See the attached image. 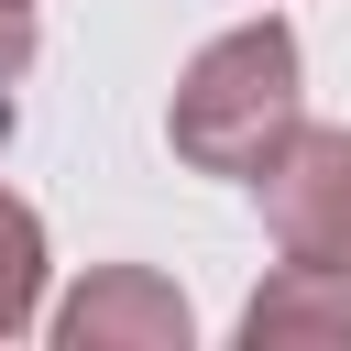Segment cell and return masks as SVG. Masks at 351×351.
<instances>
[{
  "instance_id": "4",
  "label": "cell",
  "mask_w": 351,
  "mask_h": 351,
  "mask_svg": "<svg viewBox=\"0 0 351 351\" xmlns=\"http://www.w3.org/2000/svg\"><path fill=\"white\" fill-rule=\"evenodd\" d=\"M241 340H252V351H296V340L340 351V340H351V274H329V263H285V274L241 307Z\"/></svg>"
},
{
  "instance_id": "6",
  "label": "cell",
  "mask_w": 351,
  "mask_h": 351,
  "mask_svg": "<svg viewBox=\"0 0 351 351\" xmlns=\"http://www.w3.org/2000/svg\"><path fill=\"white\" fill-rule=\"evenodd\" d=\"M22 66H33V11H11V0H0V88H11Z\"/></svg>"
},
{
  "instance_id": "2",
  "label": "cell",
  "mask_w": 351,
  "mask_h": 351,
  "mask_svg": "<svg viewBox=\"0 0 351 351\" xmlns=\"http://www.w3.org/2000/svg\"><path fill=\"white\" fill-rule=\"evenodd\" d=\"M241 186L263 197V230H274L285 263H329V274H351V132L296 121Z\"/></svg>"
},
{
  "instance_id": "3",
  "label": "cell",
  "mask_w": 351,
  "mask_h": 351,
  "mask_svg": "<svg viewBox=\"0 0 351 351\" xmlns=\"http://www.w3.org/2000/svg\"><path fill=\"white\" fill-rule=\"evenodd\" d=\"M66 351H186V296L154 263H99L66 307H55Z\"/></svg>"
},
{
  "instance_id": "7",
  "label": "cell",
  "mask_w": 351,
  "mask_h": 351,
  "mask_svg": "<svg viewBox=\"0 0 351 351\" xmlns=\"http://www.w3.org/2000/svg\"><path fill=\"white\" fill-rule=\"evenodd\" d=\"M11 11H33V0H11Z\"/></svg>"
},
{
  "instance_id": "5",
  "label": "cell",
  "mask_w": 351,
  "mask_h": 351,
  "mask_svg": "<svg viewBox=\"0 0 351 351\" xmlns=\"http://www.w3.org/2000/svg\"><path fill=\"white\" fill-rule=\"evenodd\" d=\"M33 307H44V219H33V197L0 186V340L33 329Z\"/></svg>"
},
{
  "instance_id": "1",
  "label": "cell",
  "mask_w": 351,
  "mask_h": 351,
  "mask_svg": "<svg viewBox=\"0 0 351 351\" xmlns=\"http://www.w3.org/2000/svg\"><path fill=\"white\" fill-rule=\"evenodd\" d=\"M296 121H307V110H296V33H285V22H241V33L197 44V66L176 77L165 143H176V165H197V176H252Z\"/></svg>"
}]
</instances>
